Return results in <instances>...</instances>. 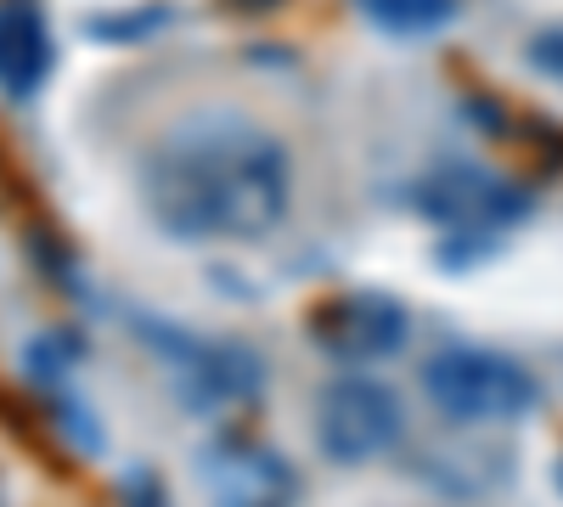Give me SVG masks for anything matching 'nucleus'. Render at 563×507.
I'll return each mask as SVG.
<instances>
[{"instance_id": "1", "label": "nucleus", "mask_w": 563, "mask_h": 507, "mask_svg": "<svg viewBox=\"0 0 563 507\" xmlns=\"http://www.w3.org/2000/svg\"><path fill=\"white\" fill-rule=\"evenodd\" d=\"M141 203L180 243H260L294 209V158L243 113H198L141 158Z\"/></svg>"}, {"instance_id": "2", "label": "nucleus", "mask_w": 563, "mask_h": 507, "mask_svg": "<svg viewBox=\"0 0 563 507\" xmlns=\"http://www.w3.org/2000/svg\"><path fill=\"white\" fill-rule=\"evenodd\" d=\"M422 395L440 418L451 423H512L536 411L541 400V384L525 361L512 355H496V350H474V344H451L440 355H429L422 366Z\"/></svg>"}, {"instance_id": "3", "label": "nucleus", "mask_w": 563, "mask_h": 507, "mask_svg": "<svg viewBox=\"0 0 563 507\" xmlns=\"http://www.w3.org/2000/svg\"><path fill=\"white\" fill-rule=\"evenodd\" d=\"M135 339L169 366L192 406H243L265 384L260 355L243 350V344L186 333V328H175V321H153V316H135Z\"/></svg>"}, {"instance_id": "4", "label": "nucleus", "mask_w": 563, "mask_h": 507, "mask_svg": "<svg viewBox=\"0 0 563 507\" xmlns=\"http://www.w3.org/2000/svg\"><path fill=\"white\" fill-rule=\"evenodd\" d=\"M406 434L400 395L378 378H333L316 395V440L333 463H372Z\"/></svg>"}, {"instance_id": "5", "label": "nucleus", "mask_w": 563, "mask_h": 507, "mask_svg": "<svg viewBox=\"0 0 563 507\" xmlns=\"http://www.w3.org/2000/svg\"><path fill=\"white\" fill-rule=\"evenodd\" d=\"M422 214H434L451 232H496V225L525 214V192L512 180L479 169V164H445L422 180Z\"/></svg>"}, {"instance_id": "6", "label": "nucleus", "mask_w": 563, "mask_h": 507, "mask_svg": "<svg viewBox=\"0 0 563 507\" xmlns=\"http://www.w3.org/2000/svg\"><path fill=\"white\" fill-rule=\"evenodd\" d=\"M203 480H209V496L220 507H288L299 496V480L282 456L260 440H214L203 451Z\"/></svg>"}, {"instance_id": "7", "label": "nucleus", "mask_w": 563, "mask_h": 507, "mask_svg": "<svg viewBox=\"0 0 563 507\" xmlns=\"http://www.w3.org/2000/svg\"><path fill=\"white\" fill-rule=\"evenodd\" d=\"M316 333L333 355L378 361V355H395L406 344V310L384 294H350L316 316Z\"/></svg>"}, {"instance_id": "8", "label": "nucleus", "mask_w": 563, "mask_h": 507, "mask_svg": "<svg viewBox=\"0 0 563 507\" xmlns=\"http://www.w3.org/2000/svg\"><path fill=\"white\" fill-rule=\"evenodd\" d=\"M52 74V29L40 0H0V90L29 102Z\"/></svg>"}, {"instance_id": "9", "label": "nucleus", "mask_w": 563, "mask_h": 507, "mask_svg": "<svg viewBox=\"0 0 563 507\" xmlns=\"http://www.w3.org/2000/svg\"><path fill=\"white\" fill-rule=\"evenodd\" d=\"M355 7L389 34H434L456 18V0H355Z\"/></svg>"}, {"instance_id": "10", "label": "nucleus", "mask_w": 563, "mask_h": 507, "mask_svg": "<svg viewBox=\"0 0 563 507\" xmlns=\"http://www.w3.org/2000/svg\"><path fill=\"white\" fill-rule=\"evenodd\" d=\"M530 63H536V74H547L552 85H563V29H541L530 40Z\"/></svg>"}, {"instance_id": "11", "label": "nucleus", "mask_w": 563, "mask_h": 507, "mask_svg": "<svg viewBox=\"0 0 563 507\" xmlns=\"http://www.w3.org/2000/svg\"><path fill=\"white\" fill-rule=\"evenodd\" d=\"M124 502H130V507H164V491H158L147 474H130V480H124Z\"/></svg>"}]
</instances>
